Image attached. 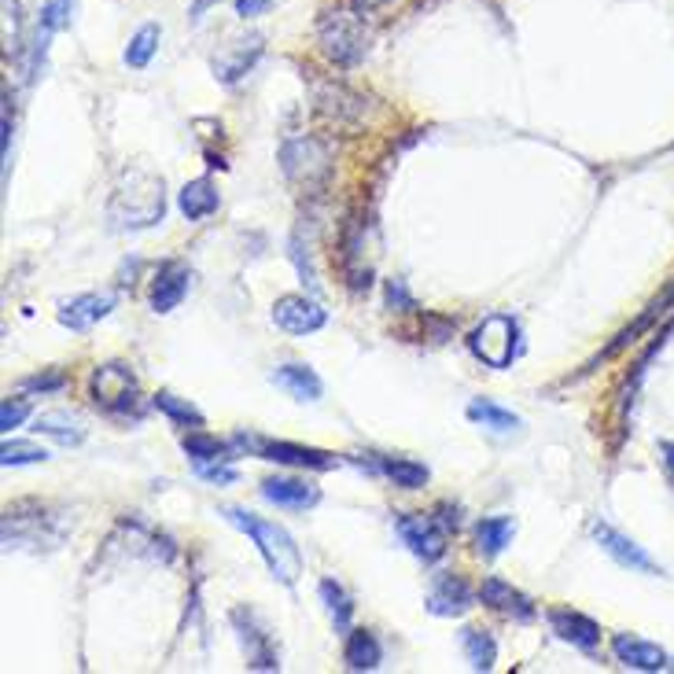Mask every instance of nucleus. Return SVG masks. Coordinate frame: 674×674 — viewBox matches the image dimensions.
Instances as JSON below:
<instances>
[{"label": "nucleus", "mask_w": 674, "mask_h": 674, "mask_svg": "<svg viewBox=\"0 0 674 674\" xmlns=\"http://www.w3.org/2000/svg\"><path fill=\"white\" fill-rule=\"evenodd\" d=\"M232 626H237L240 634V645H243V657H247V667L251 671H280V657H277V645H274V634L262 626V620L251 608H232Z\"/></svg>", "instance_id": "nucleus-8"}, {"label": "nucleus", "mask_w": 674, "mask_h": 674, "mask_svg": "<svg viewBox=\"0 0 674 674\" xmlns=\"http://www.w3.org/2000/svg\"><path fill=\"white\" fill-rule=\"evenodd\" d=\"M380 472L387 475V480L395 483V486H402V491H420V486L432 480L428 465L409 461V457H383V461H380Z\"/></svg>", "instance_id": "nucleus-28"}, {"label": "nucleus", "mask_w": 674, "mask_h": 674, "mask_svg": "<svg viewBox=\"0 0 674 674\" xmlns=\"http://www.w3.org/2000/svg\"><path fill=\"white\" fill-rule=\"evenodd\" d=\"M152 406L158 409V414H166L170 420H177V424H185V428H203V414L200 409L192 406L189 398H177V395H170V391H158V395L152 398Z\"/></svg>", "instance_id": "nucleus-31"}, {"label": "nucleus", "mask_w": 674, "mask_h": 674, "mask_svg": "<svg viewBox=\"0 0 674 674\" xmlns=\"http://www.w3.org/2000/svg\"><path fill=\"white\" fill-rule=\"evenodd\" d=\"M237 446H255V454L262 461L274 465H288V468H310V472H329V468L340 465V457L329 454V449L317 446H298V443H274V438H255V435H237L232 438Z\"/></svg>", "instance_id": "nucleus-7"}, {"label": "nucleus", "mask_w": 674, "mask_h": 674, "mask_svg": "<svg viewBox=\"0 0 674 674\" xmlns=\"http://www.w3.org/2000/svg\"><path fill=\"white\" fill-rule=\"evenodd\" d=\"M461 649L468 663H472V671H494V663H498V641L486 631H480V626H465Z\"/></svg>", "instance_id": "nucleus-27"}, {"label": "nucleus", "mask_w": 674, "mask_h": 674, "mask_svg": "<svg viewBox=\"0 0 674 674\" xmlns=\"http://www.w3.org/2000/svg\"><path fill=\"white\" fill-rule=\"evenodd\" d=\"M612 657L620 660L626 671L657 674V671H667L671 667L667 652H663L657 641L638 638V634H615V638H612Z\"/></svg>", "instance_id": "nucleus-14"}, {"label": "nucleus", "mask_w": 674, "mask_h": 674, "mask_svg": "<svg viewBox=\"0 0 674 674\" xmlns=\"http://www.w3.org/2000/svg\"><path fill=\"white\" fill-rule=\"evenodd\" d=\"M67 387V377L63 372H37V377L23 380V391H41V395H52V391Z\"/></svg>", "instance_id": "nucleus-35"}, {"label": "nucleus", "mask_w": 674, "mask_h": 674, "mask_svg": "<svg viewBox=\"0 0 674 674\" xmlns=\"http://www.w3.org/2000/svg\"><path fill=\"white\" fill-rule=\"evenodd\" d=\"M195 472H200L207 483H221V486L225 483H237V472H232L229 465H203V468H195Z\"/></svg>", "instance_id": "nucleus-37"}, {"label": "nucleus", "mask_w": 674, "mask_h": 674, "mask_svg": "<svg viewBox=\"0 0 674 674\" xmlns=\"http://www.w3.org/2000/svg\"><path fill=\"white\" fill-rule=\"evenodd\" d=\"M158 37H163V30H158L155 23H144L140 30L129 37V44H126V67H133V71H144L148 63H152V55L158 49Z\"/></svg>", "instance_id": "nucleus-30"}, {"label": "nucleus", "mask_w": 674, "mask_h": 674, "mask_svg": "<svg viewBox=\"0 0 674 674\" xmlns=\"http://www.w3.org/2000/svg\"><path fill=\"white\" fill-rule=\"evenodd\" d=\"M480 601H483L486 608H494V612L509 615V620H520V623L535 620V605H531V597H527V594H520L517 586L505 583V578H498V575L483 578V586H480Z\"/></svg>", "instance_id": "nucleus-18"}, {"label": "nucleus", "mask_w": 674, "mask_h": 674, "mask_svg": "<svg viewBox=\"0 0 674 674\" xmlns=\"http://www.w3.org/2000/svg\"><path fill=\"white\" fill-rule=\"evenodd\" d=\"M274 8V0H237V15L240 18H258Z\"/></svg>", "instance_id": "nucleus-38"}, {"label": "nucleus", "mask_w": 674, "mask_h": 674, "mask_svg": "<svg viewBox=\"0 0 674 674\" xmlns=\"http://www.w3.org/2000/svg\"><path fill=\"white\" fill-rule=\"evenodd\" d=\"M546 620H549V626H554V634L560 641H568V645H575V649L589 652V657H597V645H601V626H597V620L575 612V608H549Z\"/></svg>", "instance_id": "nucleus-12"}, {"label": "nucleus", "mask_w": 674, "mask_h": 674, "mask_svg": "<svg viewBox=\"0 0 674 674\" xmlns=\"http://www.w3.org/2000/svg\"><path fill=\"white\" fill-rule=\"evenodd\" d=\"M398 535L409 546V554L424 564H435V560L446 557V523L435 517H402L398 520Z\"/></svg>", "instance_id": "nucleus-10"}, {"label": "nucleus", "mask_w": 674, "mask_h": 674, "mask_svg": "<svg viewBox=\"0 0 674 674\" xmlns=\"http://www.w3.org/2000/svg\"><path fill=\"white\" fill-rule=\"evenodd\" d=\"M274 383L284 387L295 402H317L325 395V383L310 365H280L274 372Z\"/></svg>", "instance_id": "nucleus-22"}, {"label": "nucleus", "mask_w": 674, "mask_h": 674, "mask_svg": "<svg viewBox=\"0 0 674 674\" xmlns=\"http://www.w3.org/2000/svg\"><path fill=\"white\" fill-rule=\"evenodd\" d=\"M111 310H115V295L111 292H86V295H74L71 303H63L55 321L71 332H89L92 325L104 321Z\"/></svg>", "instance_id": "nucleus-13"}, {"label": "nucleus", "mask_w": 674, "mask_h": 674, "mask_svg": "<svg viewBox=\"0 0 674 674\" xmlns=\"http://www.w3.org/2000/svg\"><path fill=\"white\" fill-rule=\"evenodd\" d=\"M383 660V649L372 631H346L343 641V663L346 671H377Z\"/></svg>", "instance_id": "nucleus-23"}, {"label": "nucleus", "mask_w": 674, "mask_h": 674, "mask_svg": "<svg viewBox=\"0 0 674 674\" xmlns=\"http://www.w3.org/2000/svg\"><path fill=\"white\" fill-rule=\"evenodd\" d=\"M258 55H262V34L240 37V41H232L221 55H214V78L232 86V81H240L243 74L255 67Z\"/></svg>", "instance_id": "nucleus-19"}, {"label": "nucleus", "mask_w": 674, "mask_h": 674, "mask_svg": "<svg viewBox=\"0 0 674 674\" xmlns=\"http://www.w3.org/2000/svg\"><path fill=\"white\" fill-rule=\"evenodd\" d=\"M26 417H30V398H4V406H0V432H12Z\"/></svg>", "instance_id": "nucleus-34"}, {"label": "nucleus", "mask_w": 674, "mask_h": 674, "mask_svg": "<svg viewBox=\"0 0 674 674\" xmlns=\"http://www.w3.org/2000/svg\"><path fill=\"white\" fill-rule=\"evenodd\" d=\"M351 4L358 8V12H365V15H369V12H377V8H383V4H387V0H351Z\"/></svg>", "instance_id": "nucleus-41"}, {"label": "nucleus", "mask_w": 674, "mask_h": 674, "mask_svg": "<svg viewBox=\"0 0 674 674\" xmlns=\"http://www.w3.org/2000/svg\"><path fill=\"white\" fill-rule=\"evenodd\" d=\"M34 432L55 438L60 446H78L81 438H86V428H81V420L71 417L67 409H49V414H37L34 417Z\"/></svg>", "instance_id": "nucleus-24"}, {"label": "nucleus", "mask_w": 674, "mask_h": 674, "mask_svg": "<svg viewBox=\"0 0 674 674\" xmlns=\"http://www.w3.org/2000/svg\"><path fill=\"white\" fill-rule=\"evenodd\" d=\"M660 454H663V468H667V475H671V483H674V443H663Z\"/></svg>", "instance_id": "nucleus-39"}, {"label": "nucleus", "mask_w": 674, "mask_h": 674, "mask_svg": "<svg viewBox=\"0 0 674 674\" xmlns=\"http://www.w3.org/2000/svg\"><path fill=\"white\" fill-rule=\"evenodd\" d=\"M317 594H321V601L325 608H329V615H332V623H335V631H351V620H354V601H351V594L335 583V578H321V586H317Z\"/></svg>", "instance_id": "nucleus-29"}, {"label": "nucleus", "mask_w": 674, "mask_h": 674, "mask_svg": "<svg viewBox=\"0 0 674 674\" xmlns=\"http://www.w3.org/2000/svg\"><path fill=\"white\" fill-rule=\"evenodd\" d=\"M177 207H181V214L189 221H203L221 207V195L214 189L211 177H195V181L185 185L181 195H177Z\"/></svg>", "instance_id": "nucleus-21"}, {"label": "nucleus", "mask_w": 674, "mask_h": 674, "mask_svg": "<svg viewBox=\"0 0 674 674\" xmlns=\"http://www.w3.org/2000/svg\"><path fill=\"white\" fill-rule=\"evenodd\" d=\"M369 41L372 30L358 8H332V12L317 18V44L335 67H358L369 55Z\"/></svg>", "instance_id": "nucleus-3"}, {"label": "nucleus", "mask_w": 674, "mask_h": 674, "mask_svg": "<svg viewBox=\"0 0 674 674\" xmlns=\"http://www.w3.org/2000/svg\"><path fill=\"white\" fill-rule=\"evenodd\" d=\"M221 517L255 542L262 560H266V568H269V575H274L277 583H284V586L298 583V575H303V557H298L295 538L288 535L280 523L262 520V517H255V512L240 509V505H221Z\"/></svg>", "instance_id": "nucleus-2"}, {"label": "nucleus", "mask_w": 674, "mask_h": 674, "mask_svg": "<svg viewBox=\"0 0 674 674\" xmlns=\"http://www.w3.org/2000/svg\"><path fill=\"white\" fill-rule=\"evenodd\" d=\"M387 306H391V310L398 306L402 314H414L417 310L414 295L406 292V284H402V280H387Z\"/></svg>", "instance_id": "nucleus-36"}, {"label": "nucleus", "mask_w": 674, "mask_h": 674, "mask_svg": "<svg viewBox=\"0 0 674 674\" xmlns=\"http://www.w3.org/2000/svg\"><path fill=\"white\" fill-rule=\"evenodd\" d=\"M181 449L192 457L195 468H203V465H232V461H237V443H225V438L207 435V432L185 435Z\"/></svg>", "instance_id": "nucleus-20"}, {"label": "nucleus", "mask_w": 674, "mask_h": 674, "mask_svg": "<svg viewBox=\"0 0 674 674\" xmlns=\"http://www.w3.org/2000/svg\"><path fill=\"white\" fill-rule=\"evenodd\" d=\"M189 284H192V269L181 266V262H166L163 269L155 274L152 280V295H148V303H152V314H170L181 306V298L189 295Z\"/></svg>", "instance_id": "nucleus-17"}, {"label": "nucleus", "mask_w": 674, "mask_h": 674, "mask_svg": "<svg viewBox=\"0 0 674 674\" xmlns=\"http://www.w3.org/2000/svg\"><path fill=\"white\" fill-rule=\"evenodd\" d=\"M594 538H597V546H601L605 554L612 557L620 568H626V571H641V575H663V568L657 564V560L645 554V549H641L634 538H626L623 531H615L612 523L597 520V523H594Z\"/></svg>", "instance_id": "nucleus-11"}, {"label": "nucleus", "mask_w": 674, "mask_h": 674, "mask_svg": "<svg viewBox=\"0 0 674 674\" xmlns=\"http://www.w3.org/2000/svg\"><path fill=\"white\" fill-rule=\"evenodd\" d=\"M67 23H71V0H44L41 18H37V37L49 41V37L55 30H63Z\"/></svg>", "instance_id": "nucleus-33"}, {"label": "nucleus", "mask_w": 674, "mask_h": 674, "mask_svg": "<svg viewBox=\"0 0 674 674\" xmlns=\"http://www.w3.org/2000/svg\"><path fill=\"white\" fill-rule=\"evenodd\" d=\"M214 4H218V0H195V4H192V23H200V18L207 15Z\"/></svg>", "instance_id": "nucleus-40"}, {"label": "nucleus", "mask_w": 674, "mask_h": 674, "mask_svg": "<svg viewBox=\"0 0 674 674\" xmlns=\"http://www.w3.org/2000/svg\"><path fill=\"white\" fill-rule=\"evenodd\" d=\"M468 420H475V424L491 428V432H498V435L517 432V428L523 424V420H520L517 414H512V409H501L498 402H491V398H475V402H468Z\"/></svg>", "instance_id": "nucleus-26"}, {"label": "nucleus", "mask_w": 674, "mask_h": 674, "mask_svg": "<svg viewBox=\"0 0 674 674\" xmlns=\"http://www.w3.org/2000/svg\"><path fill=\"white\" fill-rule=\"evenodd\" d=\"M274 325L288 335H314L329 325V310L310 295H280L274 303Z\"/></svg>", "instance_id": "nucleus-9"}, {"label": "nucleus", "mask_w": 674, "mask_h": 674, "mask_svg": "<svg viewBox=\"0 0 674 674\" xmlns=\"http://www.w3.org/2000/svg\"><path fill=\"white\" fill-rule=\"evenodd\" d=\"M41 461H49V454L37 443H26V438H8V443L0 446V465L4 468H23V465H41Z\"/></svg>", "instance_id": "nucleus-32"}, {"label": "nucleus", "mask_w": 674, "mask_h": 674, "mask_svg": "<svg viewBox=\"0 0 674 674\" xmlns=\"http://www.w3.org/2000/svg\"><path fill=\"white\" fill-rule=\"evenodd\" d=\"M166 214V185L163 177H155L144 166H129L122 170L118 185L111 189L107 200V221L118 232H137L152 229L155 221H163Z\"/></svg>", "instance_id": "nucleus-1"}, {"label": "nucleus", "mask_w": 674, "mask_h": 674, "mask_svg": "<svg viewBox=\"0 0 674 674\" xmlns=\"http://www.w3.org/2000/svg\"><path fill=\"white\" fill-rule=\"evenodd\" d=\"M280 170L292 185L306 192H317L332 177V148L321 137H295L280 148Z\"/></svg>", "instance_id": "nucleus-4"}, {"label": "nucleus", "mask_w": 674, "mask_h": 674, "mask_svg": "<svg viewBox=\"0 0 674 674\" xmlns=\"http://www.w3.org/2000/svg\"><path fill=\"white\" fill-rule=\"evenodd\" d=\"M262 498L280 505V509L306 512L321 501V486L310 480H295V475H274V480H262Z\"/></svg>", "instance_id": "nucleus-16"}, {"label": "nucleus", "mask_w": 674, "mask_h": 674, "mask_svg": "<svg viewBox=\"0 0 674 674\" xmlns=\"http://www.w3.org/2000/svg\"><path fill=\"white\" fill-rule=\"evenodd\" d=\"M468 351H472L486 369H509L520 354V325L505 314L483 317V325H475V332L468 335Z\"/></svg>", "instance_id": "nucleus-6"}, {"label": "nucleus", "mask_w": 674, "mask_h": 674, "mask_svg": "<svg viewBox=\"0 0 674 674\" xmlns=\"http://www.w3.org/2000/svg\"><path fill=\"white\" fill-rule=\"evenodd\" d=\"M512 535H517V523L509 517H486L480 520V527H475V549H480V557L494 560L509 549Z\"/></svg>", "instance_id": "nucleus-25"}, {"label": "nucleus", "mask_w": 674, "mask_h": 674, "mask_svg": "<svg viewBox=\"0 0 674 674\" xmlns=\"http://www.w3.org/2000/svg\"><path fill=\"white\" fill-rule=\"evenodd\" d=\"M468 608H472V589L461 575H443L432 578V589H428V612L438 615V620H457V615H465Z\"/></svg>", "instance_id": "nucleus-15"}, {"label": "nucleus", "mask_w": 674, "mask_h": 674, "mask_svg": "<svg viewBox=\"0 0 674 674\" xmlns=\"http://www.w3.org/2000/svg\"><path fill=\"white\" fill-rule=\"evenodd\" d=\"M89 395L107 417H122V420L144 417L137 377H133V369H126V365H100V369H92Z\"/></svg>", "instance_id": "nucleus-5"}]
</instances>
